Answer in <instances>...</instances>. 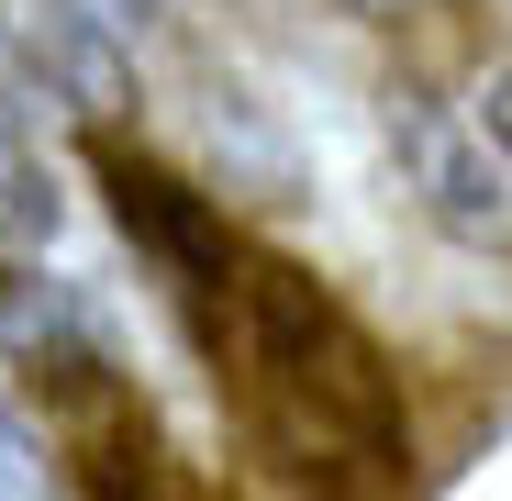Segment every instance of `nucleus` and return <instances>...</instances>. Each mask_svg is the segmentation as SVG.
<instances>
[{
  "label": "nucleus",
  "mask_w": 512,
  "mask_h": 501,
  "mask_svg": "<svg viewBox=\"0 0 512 501\" xmlns=\"http://www.w3.org/2000/svg\"><path fill=\"white\" fill-rule=\"evenodd\" d=\"M468 123H479V145L501 156V179H512V56H490V67H479V90H468Z\"/></svg>",
  "instance_id": "4"
},
{
  "label": "nucleus",
  "mask_w": 512,
  "mask_h": 501,
  "mask_svg": "<svg viewBox=\"0 0 512 501\" xmlns=\"http://www.w3.org/2000/svg\"><path fill=\"white\" fill-rule=\"evenodd\" d=\"M90 179H101L123 245L179 301L190 346H201L223 412L245 424V446L268 457V479L290 501H401L412 490V401H401V368L379 334L301 257L223 223L179 167L101 134Z\"/></svg>",
  "instance_id": "1"
},
{
  "label": "nucleus",
  "mask_w": 512,
  "mask_h": 501,
  "mask_svg": "<svg viewBox=\"0 0 512 501\" xmlns=\"http://www.w3.org/2000/svg\"><path fill=\"white\" fill-rule=\"evenodd\" d=\"M346 12H357V23H401V12H412V0H346Z\"/></svg>",
  "instance_id": "5"
},
{
  "label": "nucleus",
  "mask_w": 512,
  "mask_h": 501,
  "mask_svg": "<svg viewBox=\"0 0 512 501\" xmlns=\"http://www.w3.org/2000/svg\"><path fill=\"white\" fill-rule=\"evenodd\" d=\"M0 501H67V457L23 412V390H0Z\"/></svg>",
  "instance_id": "3"
},
{
  "label": "nucleus",
  "mask_w": 512,
  "mask_h": 501,
  "mask_svg": "<svg viewBox=\"0 0 512 501\" xmlns=\"http://www.w3.org/2000/svg\"><path fill=\"white\" fill-rule=\"evenodd\" d=\"M379 145L401 167L412 212L435 223L446 245H468V257H512V179L501 156L479 145V123L457 101H435L423 78H379Z\"/></svg>",
  "instance_id": "2"
}]
</instances>
